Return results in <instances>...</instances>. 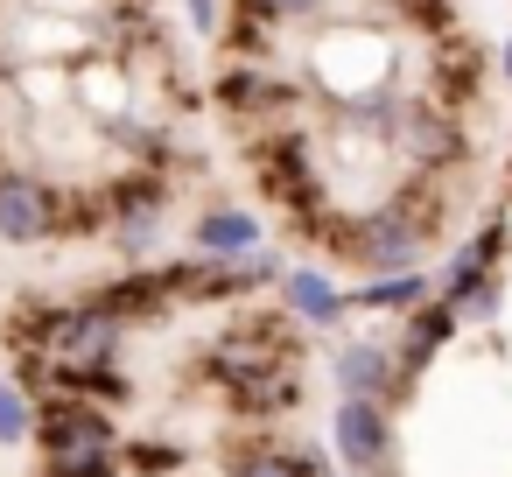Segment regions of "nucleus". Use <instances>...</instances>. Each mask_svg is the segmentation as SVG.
Masks as SVG:
<instances>
[{
  "mask_svg": "<svg viewBox=\"0 0 512 477\" xmlns=\"http://www.w3.org/2000/svg\"><path fill=\"white\" fill-rule=\"evenodd\" d=\"M183 463H190V449H176V442H127V470H141V477H169Z\"/></svg>",
  "mask_w": 512,
  "mask_h": 477,
  "instance_id": "a211bd4d",
  "label": "nucleus"
},
{
  "mask_svg": "<svg viewBox=\"0 0 512 477\" xmlns=\"http://www.w3.org/2000/svg\"><path fill=\"white\" fill-rule=\"evenodd\" d=\"M330 379H337V400H379V407H400L407 386H400V358L386 337H344L330 351Z\"/></svg>",
  "mask_w": 512,
  "mask_h": 477,
  "instance_id": "0eeeda50",
  "label": "nucleus"
},
{
  "mask_svg": "<svg viewBox=\"0 0 512 477\" xmlns=\"http://www.w3.org/2000/svg\"><path fill=\"white\" fill-rule=\"evenodd\" d=\"M435 232H442V225H435V211H414L407 197H393V204L365 211L351 232H337V253H344V260H358L365 274H414Z\"/></svg>",
  "mask_w": 512,
  "mask_h": 477,
  "instance_id": "20e7f679",
  "label": "nucleus"
},
{
  "mask_svg": "<svg viewBox=\"0 0 512 477\" xmlns=\"http://www.w3.org/2000/svg\"><path fill=\"white\" fill-rule=\"evenodd\" d=\"M498 78L512 85V36H505V50H498Z\"/></svg>",
  "mask_w": 512,
  "mask_h": 477,
  "instance_id": "412c9836",
  "label": "nucleus"
},
{
  "mask_svg": "<svg viewBox=\"0 0 512 477\" xmlns=\"http://www.w3.org/2000/svg\"><path fill=\"white\" fill-rule=\"evenodd\" d=\"M78 225V190L29 162H0V246H50Z\"/></svg>",
  "mask_w": 512,
  "mask_h": 477,
  "instance_id": "7ed1b4c3",
  "label": "nucleus"
},
{
  "mask_svg": "<svg viewBox=\"0 0 512 477\" xmlns=\"http://www.w3.org/2000/svg\"><path fill=\"white\" fill-rule=\"evenodd\" d=\"M421 302H435V281L421 267L414 274H372L351 288V309H365V316H414Z\"/></svg>",
  "mask_w": 512,
  "mask_h": 477,
  "instance_id": "2eb2a0df",
  "label": "nucleus"
},
{
  "mask_svg": "<svg viewBox=\"0 0 512 477\" xmlns=\"http://www.w3.org/2000/svg\"><path fill=\"white\" fill-rule=\"evenodd\" d=\"M498 309H505V281H498V274H491V281H477V288L456 302V316H463V323H491Z\"/></svg>",
  "mask_w": 512,
  "mask_h": 477,
  "instance_id": "aec40b11",
  "label": "nucleus"
},
{
  "mask_svg": "<svg viewBox=\"0 0 512 477\" xmlns=\"http://www.w3.org/2000/svg\"><path fill=\"white\" fill-rule=\"evenodd\" d=\"M92 456H127V435L113 407L92 400H36V463H92Z\"/></svg>",
  "mask_w": 512,
  "mask_h": 477,
  "instance_id": "39448f33",
  "label": "nucleus"
},
{
  "mask_svg": "<svg viewBox=\"0 0 512 477\" xmlns=\"http://www.w3.org/2000/svg\"><path fill=\"white\" fill-rule=\"evenodd\" d=\"M218 106H225L232 120H260V113L288 106V85H281L267 64H232V71L218 78Z\"/></svg>",
  "mask_w": 512,
  "mask_h": 477,
  "instance_id": "ddd939ff",
  "label": "nucleus"
},
{
  "mask_svg": "<svg viewBox=\"0 0 512 477\" xmlns=\"http://www.w3.org/2000/svg\"><path fill=\"white\" fill-rule=\"evenodd\" d=\"M505 183H512V176H505Z\"/></svg>",
  "mask_w": 512,
  "mask_h": 477,
  "instance_id": "4be33fe9",
  "label": "nucleus"
},
{
  "mask_svg": "<svg viewBox=\"0 0 512 477\" xmlns=\"http://www.w3.org/2000/svg\"><path fill=\"white\" fill-rule=\"evenodd\" d=\"M456 330H463V316H456L442 295H435V302H421L414 316H400L393 358H400V386H407V393H414V379H421V372H428V365L449 351V337H456Z\"/></svg>",
  "mask_w": 512,
  "mask_h": 477,
  "instance_id": "9d476101",
  "label": "nucleus"
},
{
  "mask_svg": "<svg viewBox=\"0 0 512 477\" xmlns=\"http://www.w3.org/2000/svg\"><path fill=\"white\" fill-rule=\"evenodd\" d=\"M505 246H512V225H505V218H484V225H477V232H470V239H463V246L449 253V267L435 274V295H442V302L456 309V302H463V295H470L477 281H491V274H498Z\"/></svg>",
  "mask_w": 512,
  "mask_h": 477,
  "instance_id": "9b49d317",
  "label": "nucleus"
},
{
  "mask_svg": "<svg viewBox=\"0 0 512 477\" xmlns=\"http://www.w3.org/2000/svg\"><path fill=\"white\" fill-rule=\"evenodd\" d=\"M386 477H393V470H386Z\"/></svg>",
  "mask_w": 512,
  "mask_h": 477,
  "instance_id": "5701e85b",
  "label": "nucleus"
},
{
  "mask_svg": "<svg viewBox=\"0 0 512 477\" xmlns=\"http://www.w3.org/2000/svg\"><path fill=\"white\" fill-rule=\"evenodd\" d=\"M330 8V0H232L239 29H302Z\"/></svg>",
  "mask_w": 512,
  "mask_h": 477,
  "instance_id": "f3484780",
  "label": "nucleus"
},
{
  "mask_svg": "<svg viewBox=\"0 0 512 477\" xmlns=\"http://www.w3.org/2000/svg\"><path fill=\"white\" fill-rule=\"evenodd\" d=\"M29 442H36V393L15 372H0V456L29 449Z\"/></svg>",
  "mask_w": 512,
  "mask_h": 477,
  "instance_id": "dca6fc26",
  "label": "nucleus"
},
{
  "mask_svg": "<svg viewBox=\"0 0 512 477\" xmlns=\"http://www.w3.org/2000/svg\"><path fill=\"white\" fill-rule=\"evenodd\" d=\"M260 246H267V218L246 211V204H204V211L190 218V253H197V260L232 267V260H253Z\"/></svg>",
  "mask_w": 512,
  "mask_h": 477,
  "instance_id": "1a4fd4ad",
  "label": "nucleus"
},
{
  "mask_svg": "<svg viewBox=\"0 0 512 477\" xmlns=\"http://www.w3.org/2000/svg\"><path fill=\"white\" fill-rule=\"evenodd\" d=\"M281 309L295 316V330H344L351 295H344L323 267H288V274H281Z\"/></svg>",
  "mask_w": 512,
  "mask_h": 477,
  "instance_id": "f8f14e48",
  "label": "nucleus"
},
{
  "mask_svg": "<svg viewBox=\"0 0 512 477\" xmlns=\"http://www.w3.org/2000/svg\"><path fill=\"white\" fill-rule=\"evenodd\" d=\"M99 232H106L113 260H127V267H155L162 246H169V183H162L155 169L106 183V197H99Z\"/></svg>",
  "mask_w": 512,
  "mask_h": 477,
  "instance_id": "f03ea898",
  "label": "nucleus"
},
{
  "mask_svg": "<svg viewBox=\"0 0 512 477\" xmlns=\"http://www.w3.org/2000/svg\"><path fill=\"white\" fill-rule=\"evenodd\" d=\"M204 372L218 379V393L246 421H274V414L302 407V337H295V316L281 309V316H246V323L218 330L204 344Z\"/></svg>",
  "mask_w": 512,
  "mask_h": 477,
  "instance_id": "f257e3e1",
  "label": "nucleus"
},
{
  "mask_svg": "<svg viewBox=\"0 0 512 477\" xmlns=\"http://www.w3.org/2000/svg\"><path fill=\"white\" fill-rule=\"evenodd\" d=\"M393 148H400L414 169L449 176V169L470 155V134H463V120H456L449 106H407V120H400V134H393Z\"/></svg>",
  "mask_w": 512,
  "mask_h": 477,
  "instance_id": "6e6552de",
  "label": "nucleus"
},
{
  "mask_svg": "<svg viewBox=\"0 0 512 477\" xmlns=\"http://www.w3.org/2000/svg\"><path fill=\"white\" fill-rule=\"evenodd\" d=\"M183 22H190L197 43H218L232 29V0H183Z\"/></svg>",
  "mask_w": 512,
  "mask_h": 477,
  "instance_id": "6ab92c4d",
  "label": "nucleus"
},
{
  "mask_svg": "<svg viewBox=\"0 0 512 477\" xmlns=\"http://www.w3.org/2000/svg\"><path fill=\"white\" fill-rule=\"evenodd\" d=\"M225 477H323V456L302 442H246L225 456Z\"/></svg>",
  "mask_w": 512,
  "mask_h": 477,
  "instance_id": "4468645a",
  "label": "nucleus"
},
{
  "mask_svg": "<svg viewBox=\"0 0 512 477\" xmlns=\"http://www.w3.org/2000/svg\"><path fill=\"white\" fill-rule=\"evenodd\" d=\"M330 456L351 477H386V463H393V407H379V400H337L330 407Z\"/></svg>",
  "mask_w": 512,
  "mask_h": 477,
  "instance_id": "423d86ee",
  "label": "nucleus"
}]
</instances>
